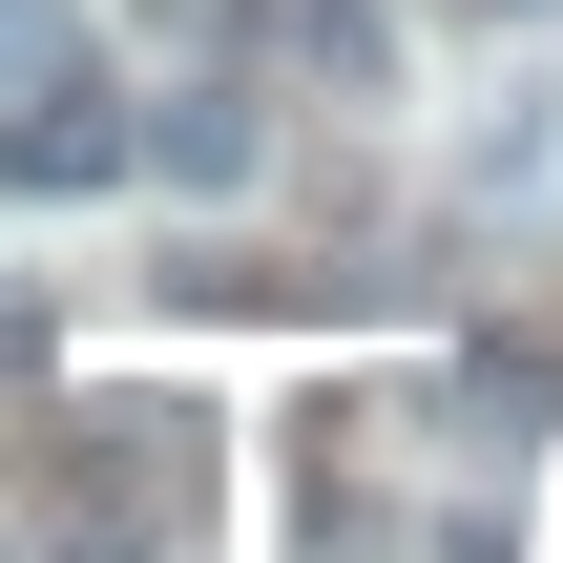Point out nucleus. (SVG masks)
Masks as SVG:
<instances>
[{
	"label": "nucleus",
	"mask_w": 563,
	"mask_h": 563,
	"mask_svg": "<svg viewBox=\"0 0 563 563\" xmlns=\"http://www.w3.org/2000/svg\"><path fill=\"white\" fill-rule=\"evenodd\" d=\"M167 522H188V418H63L0 563H167Z\"/></svg>",
	"instance_id": "nucleus-1"
},
{
	"label": "nucleus",
	"mask_w": 563,
	"mask_h": 563,
	"mask_svg": "<svg viewBox=\"0 0 563 563\" xmlns=\"http://www.w3.org/2000/svg\"><path fill=\"white\" fill-rule=\"evenodd\" d=\"M251 146H272L251 84H167V104L125 125V167H167V188H251Z\"/></svg>",
	"instance_id": "nucleus-2"
},
{
	"label": "nucleus",
	"mask_w": 563,
	"mask_h": 563,
	"mask_svg": "<svg viewBox=\"0 0 563 563\" xmlns=\"http://www.w3.org/2000/svg\"><path fill=\"white\" fill-rule=\"evenodd\" d=\"M42 84H84V42H63L42 0H0V104H42Z\"/></svg>",
	"instance_id": "nucleus-3"
}]
</instances>
